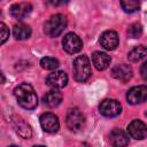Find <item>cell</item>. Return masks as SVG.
Listing matches in <instances>:
<instances>
[{
	"mask_svg": "<svg viewBox=\"0 0 147 147\" xmlns=\"http://www.w3.org/2000/svg\"><path fill=\"white\" fill-rule=\"evenodd\" d=\"M14 95L21 107L25 109H34L38 106V96L33 87L28 83H22L14 88Z\"/></svg>",
	"mask_w": 147,
	"mask_h": 147,
	"instance_id": "6da1fadb",
	"label": "cell"
},
{
	"mask_svg": "<svg viewBox=\"0 0 147 147\" xmlns=\"http://www.w3.org/2000/svg\"><path fill=\"white\" fill-rule=\"evenodd\" d=\"M67 28V17L62 14L53 15L44 24V31L47 36L55 38L59 37Z\"/></svg>",
	"mask_w": 147,
	"mask_h": 147,
	"instance_id": "7a4b0ae2",
	"label": "cell"
},
{
	"mask_svg": "<svg viewBox=\"0 0 147 147\" xmlns=\"http://www.w3.org/2000/svg\"><path fill=\"white\" fill-rule=\"evenodd\" d=\"M72 68H74V77L79 83L86 82L92 75L91 63L86 55H79L78 57H76Z\"/></svg>",
	"mask_w": 147,
	"mask_h": 147,
	"instance_id": "3957f363",
	"label": "cell"
},
{
	"mask_svg": "<svg viewBox=\"0 0 147 147\" xmlns=\"http://www.w3.org/2000/svg\"><path fill=\"white\" fill-rule=\"evenodd\" d=\"M65 124L70 131H79L84 127L85 124V117L83 113L78 108H71L69 109L65 118Z\"/></svg>",
	"mask_w": 147,
	"mask_h": 147,
	"instance_id": "277c9868",
	"label": "cell"
},
{
	"mask_svg": "<svg viewBox=\"0 0 147 147\" xmlns=\"http://www.w3.org/2000/svg\"><path fill=\"white\" fill-rule=\"evenodd\" d=\"M99 111L106 117H116L122 111L121 103L115 99H106L99 105Z\"/></svg>",
	"mask_w": 147,
	"mask_h": 147,
	"instance_id": "5b68a950",
	"label": "cell"
},
{
	"mask_svg": "<svg viewBox=\"0 0 147 147\" xmlns=\"http://www.w3.org/2000/svg\"><path fill=\"white\" fill-rule=\"evenodd\" d=\"M62 45H63V49L68 54H76L80 52L83 48V41L74 32H69L63 37Z\"/></svg>",
	"mask_w": 147,
	"mask_h": 147,
	"instance_id": "8992f818",
	"label": "cell"
},
{
	"mask_svg": "<svg viewBox=\"0 0 147 147\" xmlns=\"http://www.w3.org/2000/svg\"><path fill=\"white\" fill-rule=\"evenodd\" d=\"M126 100L130 105H138L147 101V85H138L130 88L126 93Z\"/></svg>",
	"mask_w": 147,
	"mask_h": 147,
	"instance_id": "52a82bcc",
	"label": "cell"
},
{
	"mask_svg": "<svg viewBox=\"0 0 147 147\" xmlns=\"http://www.w3.org/2000/svg\"><path fill=\"white\" fill-rule=\"evenodd\" d=\"M40 125L44 131L48 133H55L60 129L59 118L53 113H45L40 116Z\"/></svg>",
	"mask_w": 147,
	"mask_h": 147,
	"instance_id": "ba28073f",
	"label": "cell"
},
{
	"mask_svg": "<svg viewBox=\"0 0 147 147\" xmlns=\"http://www.w3.org/2000/svg\"><path fill=\"white\" fill-rule=\"evenodd\" d=\"M127 132L132 138L137 140H144L147 138V125L140 119H133L127 126Z\"/></svg>",
	"mask_w": 147,
	"mask_h": 147,
	"instance_id": "9c48e42d",
	"label": "cell"
},
{
	"mask_svg": "<svg viewBox=\"0 0 147 147\" xmlns=\"http://www.w3.org/2000/svg\"><path fill=\"white\" fill-rule=\"evenodd\" d=\"M46 84L53 90H59L68 84V76L64 71H54L46 78Z\"/></svg>",
	"mask_w": 147,
	"mask_h": 147,
	"instance_id": "30bf717a",
	"label": "cell"
},
{
	"mask_svg": "<svg viewBox=\"0 0 147 147\" xmlns=\"http://www.w3.org/2000/svg\"><path fill=\"white\" fill-rule=\"evenodd\" d=\"M132 74H133L132 68L129 64H125V63L117 64L111 69V76L115 79H117L119 82H123V83H126L127 80H130L131 77H132Z\"/></svg>",
	"mask_w": 147,
	"mask_h": 147,
	"instance_id": "8fae6325",
	"label": "cell"
},
{
	"mask_svg": "<svg viewBox=\"0 0 147 147\" xmlns=\"http://www.w3.org/2000/svg\"><path fill=\"white\" fill-rule=\"evenodd\" d=\"M101 46L107 51H113L118 46V34L116 31L108 30L105 31L100 37Z\"/></svg>",
	"mask_w": 147,
	"mask_h": 147,
	"instance_id": "7c38bea8",
	"label": "cell"
},
{
	"mask_svg": "<svg viewBox=\"0 0 147 147\" xmlns=\"http://www.w3.org/2000/svg\"><path fill=\"white\" fill-rule=\"evenodd\" d=\"M109 141L113 147H126L129 145V136L122 129L115 127L109 134Z\"/></svg>",
	"mask_w": 147,
	"mask_h": 147,
	"instance_id": "4fadbf2b",
	"label": "cell"
},
{
	"mask_svg": "<svg viewBox=\"0 0 147 147\" xmlns=\"http://www.w3.org/2000/svg\"><path fill=\"white\" fill-rule=\"evenodd\" d=\"M31 10H32V6L31 3H28V2L14 3L9 9L10 15L16 20H23L31 13Z\"/></svg>",
	"mask_w": 147,
	"mask_h": 147,
	"instance_id": "5bb4252c",
	"label": "cell"
},
{
	"mask_svg": "<svg viewBox=\"0 0 147 147\" xmlns=\"http://www.w3.org/2000/svg\"><path fill=\"white\" fill-rule=\"evenodd\" d=\"M13 126H14V130L16 131V133H17L20 137H22V138H24V139L31 138V136H32V130H31L30 125L26 124L21 117L14 116V118H13Z\"/></svg>",
	"mask_w": 147,
	"mask_h": 147,
	"instance_id": "9a60e30c",
	"label": "cell"
},
{
	"mask_svg": "<svg viewBox=\"0 0 147 147\" xmlns=\"http://www.w3.org/2000/svg\"><path fill=\"white\" fill-rule=\"evenodd\" d=\"M110 61H111L110 56L107 53H105V52L96 51V52H94L92 54V62H93L94 67L98 70H105V69H107L109 67V64H110Z\"/></svg>",
	"mask_w": 147,
	"mask_h": 147,
	"instance_id": "2e32d148",
	"label": "cell"
},
{
	"mask_svg": "<svg viewBox=\"0 0 147 147\" xmlns=\"http://www.w3.org/2000/svg\"><path fill=\"white\" fill-rule=\"evenodd\" d=\"M44 102L48 107H56L62 101V93L57 90H51L44 95Z\"/></svg>",
	"mask_w": 147,
	"mask_h": 147,
	"instance_id": "e0dca14e",
	"label": "cell"
},
{
	"mask_svg": "<svg viewBox=\"0 0 147 147\" xmlns=\"http://www.w3.org/2000/svg\"><path fill=\"white\" fill-rule=\"evenodd\" d=\"M31 28L28 25V24H24V23H20V24H16L13 29V33H14V37L17 39V40H24V39H28L30 38L31 36Z\"/></svg>",
	"mask_w": 147,
	"mask_h": 147,
	"instance_id": "ac0fdd59",
	"label": "cell"
},
{
	"mask_svg": "<svg viewBox=\"0 0 147 147\" xmlns=\"http://www.w3.org/2000/svg\"><path fill=\"white\" fill-rule=\"evenodd\" d=\"M146 55H147V48L142 45H139V46H136L134 48H132L129 52L127 59L131 62H138V61L142 60L144 57H146Z\"/></svg>",
	"mask_w": 147,
	"mask_h": 147,
	"instance_id": "d6986e66",
	"label": "cell"
},
{
	"mask_svg": "<svg viewBox=\"0 0 147 147\" xmlns=\"http://www.w3.org/2000/svg\"><path fill=\"white\" fill-rule=\"evenodd\" d=\"M121 7L125 13H134L140 8V3L136 0H123L121 1Z\"/></svg>",
	"mask_w": 147,
	"mask_h": 147,
	"instance_id": "ffe728a7",
	"label": "cell"
},
{
	"mask_svg": "<svg viewBox=\"0 0 147 147\" xmlns=\"http://www.w3.org/2000/svg\"><path fill=\"white\" fill-rule=\"evenodd\" d=\"M40 65H41V68H44L46 70H54L60 65V63L55 57L46 56L40 60Z\"/></svg>",
	"mask_w": 147,
	"mask_h": 147,
	"instance_id": "44dd1931",
	"label": "cell"
},
{
	"mask_svg": "<svg viewBox=\"0 0 147 147\" xmlns=\"http://www.w3.org/2000/svg\"><path fill=\"white\" fill-rule=\"evenodd\" d=\"M142 34V25L140 23H133L127 28V36L130 38H139Z\"/></svg>",
	"mask_w": 147,
	"mask_h": 147,
	"instance_id": "7402d4cb",
	"label": "cell"
},
{
	"mask_svg": "<svg viewBox=\"0 0 147 147\" xmlns=\"http://www.w3.org/2000/svg\"><path fill=\"white\" fill-rule=\"evenodd\" d=\"M0 36H1V44H5V41L9 37V29L3 22L0 23Z\"/></svg>",
	"mask_w": 147,
	"mask_h": 147,
	"instance_id": "603a6c76",
	"label": "cell"
},
{
	"mask_svg": "<svg viewBox=\"0 0 147 147\" xmlns=\"http://www.w3.org/2000/svg\"><path fill=\"white\" fill-rule=\"evenodd\" d=\"M140 74H141L142 79L147 82V61H145V62L141 64V68H140Z\"/></svg>",
	"mask_w": 147,
	"mask_h": 147,
	"instance_id": "cb8c5ba5",
	"label": "cell"
},
{
	"mask_svg": "<svg viewBox=\"0 0 147 147\" xmlns=\"http://www.w3.org/2000/svg\"><path fill=\"white\" fill-rule=\"evenodd\" d=\"M33 147H45V146H41V145H38V146H33Z\"/></svg>",
	"mask_w": 147,
	"mask_h": 147,
	"instance_id": "d4e9b609",
	"label": "cell"
},
{
	"mask_svg": "<svg viewBox=\"0 0 147 147\" xmlns=\"http://www.w3.org/2000/svg\"><path fill=\"white\" fill-rule=\"evenodd\" d=\"M9 147H18V146H9Z\"/></svg>",
	"mask_w": 147,
	"mask_h": 147,
	"instance_id": "484cf974",
	"label": "cell"
}]
</instances>
